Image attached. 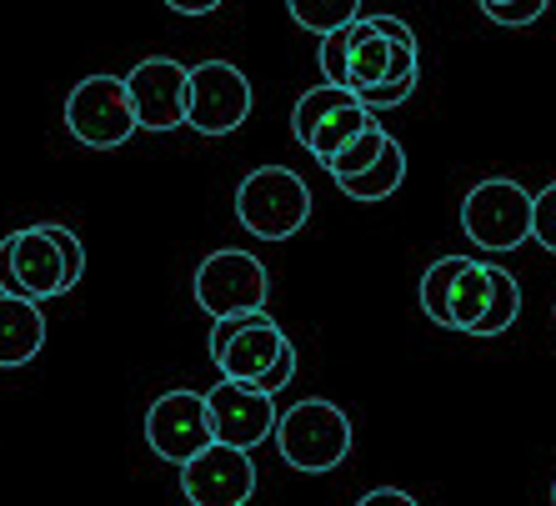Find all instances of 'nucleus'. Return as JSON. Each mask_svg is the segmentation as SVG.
<instances>
[{"mask_svg": "<svg viewBox=\"0 0 556 506\" xmlns=\"http://www.w3.org/2000/svg\"><path fill=\"white\" fill-rule=\"evenodd\" d=\"M351 442H356V431H351V416L341 412L337 402H296L291 412H281L276 421V446H281L286 467L296 471H337L341 461L351 456Z\"/></svg>", "mask_w": 556, "mask_h": 506, "instance_id": "nucleus-1", "label": "nucleus"}, {"mask_svg": "<svg viewBox=\"0 0 556 506\" xmlns=\"http://www.w3.org/2000/svg\"><path fill=\"white\" fill-rule=\"evenodd\" d=\"M236 222L261 241H286L311 222V191L291 166H261L236 186Z\"/></svg>", "mask_w": 556, "mask_h": 506, "instance_id": "nucleus-2", "label": "nucleus"}, {"mask_svg": "<svg viewBox=\"0 0 556 506\" xmlns=\"http://www.w3.org/2000/svg\"><path fill=\"white\" fill-rule=\"evenodd\" d=\"M531 201L527 191L511 176H492V181H477L462 201V231L477 241V251H517L521 241H531Z\"/></svg>", "mask_w": 556, "mask_h": 506, "instance_id": "nucleus-3", "label": "nucleus"}, {"mask_svg": "<svg viewBox=\"0 0 556 506\" xmlns=\"http://www.w3.org/2000/svg\"><path fill=\"white\" fill-rule=\"evenodd\" d=\"M195 306L220 321V316H251V312H266V291H271V276L261 266L251 251L241 246H226V251H211L201 266H195Z\"/></svg>", "mask_w": 556, "mask_h": 506, "instance_id": "nucleus-4", "label": "nucleus"}, {"mask_svg": "<svg viewBox=\"0 0 556 506\" xmlns=\"http://www.w3.org/2000/svg\"><path fill=\"white\" fill-rule=\"evenodd\" d=\"M65 126L80 146L91 151H116L126 146L141 121H136V105H130L126 76H86L76 91L65 96Z\"/></svg>", "mask_w": 556, "mask_h": 506, "instance_id": "nucleus-5", "label": "nucleus"}, {"mask_svg": "<svg viewBox=\"0 0 556 506\" xmlns=\"http://www.w3.org/2000/svg\"><path fill=\"white\" fill-rule=\"evenodd\" d=\"M251 80L231 61H201L191 65V86H186V126L195 136H231L251 116Z\"/></svg>", "mask_w": 556, "mask_h": 506, "instance_id": "nucleus-6", "label": "nucleus"}, {"mask_svg": "<svg viewBox=\"0 0 556 506\" xmlns=\"http://www.w3.org/2000/svg\"><path fill=\"white\" fill-rule=\"evenodd\" d=\"M146 442H151V452L161 456V461H176V467H186L191 456H201L216 442L206 396H195V391H166V396H155L151 412H146Z\"/></svg>", "mask_w": 556, "mask_h": 506, "instance_id": "nucleus-7", "label": "nucleus"}, {"mask_svg": "<svg viewBox=\"0 0 556 506\" xmlns=\"http://www.w3.org/2000/svg\"><path fill=\"white\" fill-rule=\"evenodd\" d=\"M256 492V461L241 446L211 442L181 467V496L191 506H247Z\"/></svg>", "mask_w": 556, "mask_h": 506, "instance_id": "nucleus-8", "label": "nucleus"}, {"mask_svg": "<svg viewBox=\"0 0 556 506\" xmlns=\"http://www.w3.org/2000/svg\"><path fill=\"white\" fill-rule=\"evenodd\" d=\"M206 406H211L216 442L241 446V452H256L261 442H271L276 421H281L276 416V396H266L256 387H241V381H226V377L206 391Z\"/></svg>", "mask_w": 556, "mask_h": 506, "instance_id": "nucleus-9", "label": "nucleus"}, {"mask_svg": "<svg viewBox=\"0 0 556 506\" xmlns=\"http://www.w3.org/2000/svg\"><path fill=\"white\" fill-rule=\"evenodd\" d=\"M186 86H191V65L170 61V55H151L126 76L130 105L141 130H176L186 126Z\"/></svg>", "mask_w": 556, "mask_h": 506, "instance_id": "nucleus-10", "label": "nucleus"}, {"mask_svg": "<svg viewBox=\"0 0 556 506\" xmlns=\"http://www.w3.org/2000/svg\"><path fill=\"white\" fill-rule=\"evenodd\" d=\"M286 346H291V341H286L281 326L266 312H251L247 321H241V331L226 341V351L216 356V371L226 381H241V387H261V377L281 362Z\"/></svg>", "mask_w": 556, "mask_h": 506, "instance_id": "nucleus-11", "label": "nucleus"}, {"mask_svg": "<svg viewBox=\"0 0 556 506\" xmlns=\"http://www.w3.org/2000/svg\"><path fill=\"white\" fill-rule=\"evenodd\" d=\"M15 281L26 291V301H51L65 296V261L46 226H26L15 231Z\"/></svg>", "mask_w": 556, "mask_h": 506, "instance_id": "nucleus-12", "label": "nucleus"}, {"mask_svg": "<svg viewBox=\"0 0 556 506\" xmlns=\"http://www.w3.org/2000/svg\"><path fill=\"white\" fill-rule=\"evenodd\" d=\"M46 346V316L40 301L26 296H0V366H26L36 362V351Z\"/></svg>", "mask_w": 556, "mask_h": 506, "instance_id": "nucleus-13", "label": "nucleus"}, {"mask_svg": "<svg viewBox=\"0 0 556 506\" xmlns=\"http://www.w3.org/2000/svg\"><path fill=\"white\" fill-rule=\"evenodd\" d=\"M492 301V261H466V271L452 286V331H477V321L486 316Z\"/></svg>", "mask_w": 556, "mask_h": 506, "instance_id": "nucleus-14", "label": "nucleus"}, {"mask_svg": "<svg viewBox=\"0 0 556 506\" xmlns=\"http://www.w3.org/2000/svg\"><path fill=\"white\" fill-rule=\"evenodd\" d=\"M402 181H406V151H402V141L391 136V146L381 151L376 166H366L362 176H346V181H337V186L351 201H387V195H396Z\"/></svg>", "mask_w": 556, "mask_h": 506, "instance_id": "nucleus-15", "label": "nucleus"}, {"mask_svg": "<svg viewBox=\"0 0 556 506\" xmlns=\"http://www.w3.org/2000/svg\"><path fill=\"white\" fill-rule=\"evenodd\" d=\"M371 121H376V116H371V111H366V105H356V101H351V105H341V111H331V116H321V121H316V130H311V141L301 146V151H311V156H316V161H321V166H326V161L337 156L341 146H351V141H356V136H362V130L371 126Z\"/></svg>", "mask_w": 556, "mask_h": 506, "instance_id": "nucleus-16", "label": "nucleus"}, {"mask_svg": "<svg viewBox=\"0 0 556 506\" xmlns=\"http://www.w3.org/2000/svg\"><path fill=\"white\" fill-rule=\"evenodd\" d=\"M466 261L471 256H437L421 276V312L441 326V331H452V286L456 276L466 271Z\"/></svg>", "mask_w": 556, "mask_h": 506, "instance_id": "nucleus-17", "label": "nucleus"}, {"mask_svg": "<svg viewBox=\"0 0 556 506\" xmlns=\"http://www.w3.org/2000/svg\"><path fill=\"white\" fill-rule=\"evenodd\" d=\"M521 316V286L517 276L506 271V266H492V301H486V316L477 321V331L471 337H502V331H511Z\"/></svg>", "mask_w": 556, "mask_h": 506, "instance_id": "nucleus-18", "label": "nucleus"}, {"mask_svg": "<svg viewBox=\"0 0 556 506\" xmlns=\"http://www.w3.org/2000/svg\"><path fill=\"white\" fill-rule=\"evenodd\" d=\"M286 11L301 30H316V36H331V30L362 21V0H286Z\"/></svg>", "mask_w": 556, "mask_h": 506, "instance_id": "nucleus-19", "label": "nucleus"}, {"mask_svg": "<svg viewBox=\"0 0 556 506\" xmlns=\"http://www.w3.org/2000/svg\"><path fill=\"white\" fill-rule=\"evenodd\" d=\"M351 101H356V91H351V86H326V80H321V86H311V91L296 101V111H291V136L306 146L311 130H316V121L331 116V111H341V105H351Z\"/></svg>", "mask_w": 556, "mask_h": 506, "instance_id": "nucleus-20", "label": "nucleus"}, {"mask_svg": "<svg viewBox=\"0 0 556 506\" xmlns=\"http://www.w3.org/2000/svg\"><path fill=\"white\" fill-rule=\"evenodd\" d=\"M387 146H391V136H387V130H381V126H376V121H371V126H366L362 136H356V141H351V146H341L337 156L326 161V176H331V181H346V176H362L366 166H376V161H381V151H387Z\"/></svg>", "mask_w": 556, "mask_h": 506, "instance_id": "nucleus-21", "label": "nucleus"}, {"mask_svg": "<svg viewBox=\"0 0 556 506\" xmlns=\"http://www.w3.org/2000/svg\"><path fill=\"white\" fill-rule=\"evenodd\" d=\"M391 55H396V46H391L381 30L356 40V51H351V91H366V86L391 80Z\"/></svg>", "mask_w": 556, "mask_h": 506, "instance_id": "nucleus-22", "label": "nucleus"}, {"mask_svg": "<svg viewBox=\"0 0 556 506\" xmlns=\"http://www.w3.org/2000/svg\"><path fill=\"white\" fill-rule=\"evenodd\" d=\"M351 51H356L351 26L321 36V76H326V86H351Z\"/></svg>", "mask_w": 556, "mask_h": 506, "instance_id": "nucleus-23", "label": "nucleus"}, {"mask_svg": "<svg viewBox=\"0 0 556 506\" xmlns=\"http://www.w3.org/2000/svg\"><path fill=\"white\" fill-rule=\"evenodd\" d=\"M531 241H542V251L556 256V181L542 186L531 201Z\"/></svg>", "mask_w": 556, "mask_h": 506, "instance_id": "nucleus-24", "label": "nucleus"}, {"mask_svg": "<svg viewBox=\"0 0 556 506\" xmlns=\"http://www.w3.org/2000/svg\"><path fill=\"white\" fill-rule=\"evenodd\" d=\"M46 236H51L55 246H61V261H65V291H76V281L86 276V246H80V236L71 231V226H46Z\"/></svg>", "mask_w": 556, "mask_h": 506, "instance_id": "nucleus-25", "label": "nucleus"}, {"mask_svg": "<svg viewBox=\"0 0 556 506\" xmlns=\"http://www.w3.org/2000/svg\"><path fill=\"white\" fill-rule=\"evenodd\" d=\"M416 91V76H406V80H381V86H366V91H356V105H366V111H387V105H402L406 96Z\"/></svg>", "mask_w": 556, "mask_h": 506, "instance_id": "nucleus-26", "label": "nucleus"}, {"mask_svg": "<svg viewBox=\"0 0 556 506\" xmlns=\"http://www.w3.org/2000/svg\"><path fill=\"white\" fill-rule=\"evenodd\" d=\"M546 5L552 0H506V5H486V21H496V26H531L536 15H546Z\"/></svg>", "mask_w": 556, "mask_h": 506, "instance_id": "nucleus-27", "label": "nucleus"}, {"mask_svg": "<svg viewBox=\"0 0 556 506\" xmlns=\"http://www.w3.org/2000/svg\"><path fill=\"white\" fill-rule=\"evenodd\" d=\"M291 381H296V346H286V356L271 366V371H266V377H261V387H256V391H266V396H276V391H286V387H291Z\"/></svg>", "mask_w": 556, "mask_h": 506, "instance_id": "nucleus-28", "label": "nucleus"}, {"mask_svg": "<svg viewBox=\"0 0 556 506\" xmlns=\"http://www.w3.org/2000/svg\"><path fill=\"white\" fill-rule=\"evenodd\" d=\"M0 296H26L15 281V231L0 241Z\"/></svg>", "mask_w": 556, "mask_h": 506, "instance_id": "nucleus-29", "label": "nucleus"}, {"mask_svg": "<svg viewBox=\"0 0 556 506\" xmlns=\"http://www.w3.org/2000/svg\"><path fill=\"white\" fill-rule=\"evenodd\" d=\"M376 21V30L391 40V46H406V51H416V36H412V26H406L402 15H371Z\"/></svg>", "mask_w": 556, "mask_h": 506, "instance_id": "nucleus-30", "label": "nucleus"}, {"mask_svg": "<svg viewBox=\"0 0 556 506\" xmlns=\"http://www.w3.org/2000/svg\"><path fill=\"white\" fill-rule=\"evenodd\" d=\"M356 506H416V496L396 492V486H376V492H366Z\"/></svg>", "mask_w": 556, "mask_h": 506, "instance_id": "nucleus-31", "label": "nucleus"}, {"mask_svg": "<svg viewBox=\"0 0 556 506\" xmlns=\"http://www.w3.org/2000/svg\"><path fill=\"white\" fill-rule=\"evenodd\" d=\"M176 15H211L220 5V0H166Z\"/></svg>", "mask_w": 556, "mask_h": 506, "instance_id": "nucleus-32", "label": "nucleus"}, {"mask_svg": "<svg viewBox=\"0 0 556 506\" xmlns=\"http://www.w3.org/2000/svg\"><path fill=\"white\" fill-rule=\"evenodd\" d=\"M477 5H481V11H486V5H506V0H477Z\"/></svg>", "mask_w": 556, "mask_h": 506, "instance_id": "nucleus-33", "label": "nucleus"}, {"mask_svg": "<svg viewBox=\"0 0 556 506\" xmlns=\"http://www.w3.org/2000/svg\"><path fill=\"white\" fill-rule=\"evenodd\" d=\"M552 506H556V486H552Z\"/></svg>", "mask_w": 556, "mask_h": 506, "instance_id": "nucleus-34", "label": "nucleus"}]
</instances>
